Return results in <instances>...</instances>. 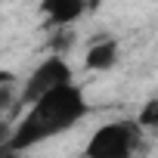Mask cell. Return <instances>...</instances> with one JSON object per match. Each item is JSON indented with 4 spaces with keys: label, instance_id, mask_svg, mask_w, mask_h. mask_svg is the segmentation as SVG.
Returning a JSON list of instances; mask_svg holds the SVG:
<instances>
[{
    "label": "cell",
    "instance_id": "obj_1",
    "mask_svg": "<svg viewBox=\"0 0 158 158\" xmlns=\"http://www.w3.org/2000/svg\"><path fill=\"white\" fill-rule=\"evenodd\" d=\"M87 99L81 93V87L74 84H62L50 93H44L37 102L28 106L25 118L3 136V146L0 149H10V152H25L50 136H59L65 133L68 127H74L87 115Z\"/></svg>",
    "mask_w": 158,
    "mask_h": 158
},
{
    "label": "cell",
    "instance_id": "obj_4",
    "mask_svg": "<svg viewBox=\"0 0 158 158\" xmlns=\"http://www.w3.org/2000/svg\"><path fill=\"white\" fill-rule=\"evenodd\" d=\"M96 3L99 0H44L40 10L47 16V28H68Z\"/></svg>",
    "mask_w": 158,
    "mask_h": 158
},
{
    "label": "cell",
    "instance_id": "obj_2",
    "mask_svg": "<svg viewBox=\"0 0 158 158\" xmlns=\"http://www.w3.org/2000/svg\"><path fill=\"white\" fill-rule=\"evenodd\" d=\"M143 127L136 121H109L96 127L87 139V158H133L143 143Z\"/></svg>",
    "mask_w": 158,
    "mask_h": 158
},
{
    "label": "cell",
    "instance_id": "obj_3",
    "mask_svg": "<svg viewBox=\"0 0 158 158\" xmlns=\"http://www.w3.org/2000/svg\"><path fill=\"white\" fill-rule=\"evenodd\" d=\"M62 84H71V68H68V62H65L62 56H50V59H44V62L28 74V81H25V87H22V93H19V102L31 106V102H37L44 93H50V90H56V87H62Z\"/></svg>",
    "mask_w": 158,
    "mask_h": 158
},
{
    "label": "cell",
    "instance_id": "obj_6",
    "mask_svg": "<svg viewBox=\"0 0 158 158\" xmlns=\"http://www.w3.org/2000/svg\"><path fill=\"white\" fill-rule=\"evenodd\" d=\"M136 124L146 130V133H158V96L143 102V109L136 112Z\"/></svg>",
    "mask_w": 158,
    "mask_h": 158
},
{
    "label": "cell",
    "instance_id": "obj_5",
    "mask_svg": "<svg viewBox=\"0 0 158 158\" xmlns=\"http://www.w3.org/2000/svg\"><path fill=\"white\" fill-rule=\"evenodd\" d=\"M118 62V40L115 37H96L84 56V65L90 71H109Z\"/></svg>",
    "mask_w": 158,
    "mask_h": 158
}]
</instances>
